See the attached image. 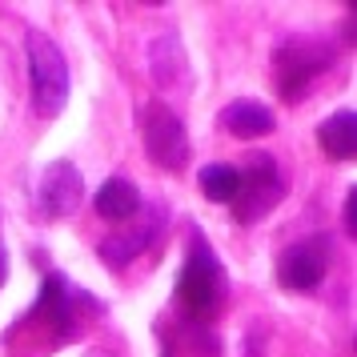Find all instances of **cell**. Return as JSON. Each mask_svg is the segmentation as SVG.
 Returning a JSON list of instances; mask_svg holds the SVG:
<instances>
[{
    "label": "cell",
    "instance_id": "obj_13",
    "mask_svg": "<svg viewBox=\"0 0 357 357\" xmlns=\"http://www.w3.org/2000/svg\"><path fill=\"white\" fill-rule=\"evenodd\" d=\"M321 149L333 161H354L357 153V113L354 109H337L333 116H325L321 129H317Z\"/></svg>",
    "mask_w": 357,
    "mask_h": 357
},
{
    "label": "cell",
    "instance_id": "obj_16",
    "mask_svg": "<svg viewBox=\"0 0 357 357\" xmlns=\"http://www.w3.org/2000/svg\"><path fill=\"white\" fill-rule=\"evenodd\" d=\"M4 281H8V249L0 241V289H4Z\"/></svg>",
    "mask_w": 357,
    "mask_h": 357
},
{
    "label": "cell",
    "instance_id": "obj_3",
    "mask_svg": "<svg viewBox=\"0 0 357 357\" xmlns=\"http://www.w3.org/2000/svg\"><path fill=\"white\" fill-rule=\"evenodd\" d=\"M24 52H29V77H33V105L40 116H56L68 105V61L52 45V36L40 29L24 33Z\"/></svg>",
    "mask_w": 357,
    "mask_h": 357
},
{
    "label": "cell",
    "instance_id": "obj_14",
    "mask_svg": "<svg viewBox=\"0 0 357 357\" xmlns=\"http://www.w3.org/2000/svg\"><path fill=\"white\" fill-rule=\"evenodd\" d=\"M241 189V169L229 161H213L201 169V193L217 205H233V197Z\"/></svg>",
    "mask_w": 357,
    "mask_h": 357
},
{
    "label": "cell",
    "instance_id": "obj_11",
    "mask_svg": "<svg viewBox=\"0 0 357 357\" xmlns=\"http://www.w3.org/2000/svg\"><path fill=\"white\" fill-rule=\"evenodd\" d=\"M277 116L269 105H261V100H233V105H225V113H221V129L233 132L237 141H249V137H265V132H273Z\"/></svg>",
    "mask_w": 357,
    "mask_h": 357
},
{
    "label": "cell",
    "instance_id": "obj_1",
    "mask_svg": "<svg viewBox=\"0 0 357 357\" xmlns=\"http://www.w3.org/2000/svg\"><path fill=\"white\" fill-rule=\"evenodd\" d=\"M225 289L229 281L217 253H213V245L201 237V229H193L189 249H185V265H181V277H177L181 313L193 325H209L221 313V305H225Z\"/></svg>",
    "mask_w": 357,
    "mask_h": 357
},
{
    "label": "cell",
    "instance_id": "obj_10",
    "mask_svg": "<svg viewBox=\"0 0 357 357\" xmlns=\"http://www.w3.org/2000/svg\"><path fill=\"white\" fill-rule=\"evenodd\" d=\"M149 68H153V81L165 93H177V89H189L193 84V65L181 49L177 36H157L153 49H149Z\"/></svg>",
    "mask_w": 357,
    "mask_h": 357
},
{
    "label": "cell",
    "instance_id": "obj_7",
    "mask_svg": "<svg viewBox=\"0 0 357 357\" xmlns=\"http://www.w3.org/2000/svg\"><path fill=\"white\" fill-rule=\"evenodd\" d=\"M165 205H157V209H149L145 217L137 213V225H129V229H116V233H109L105 241L97 245V253H100V261L109 265V269H125L129 261H137L141 253H145L149 245L161 237V229H165Z\"/></svg>",
    "mask_w": 357,
    "mask_h": 357
},
{
    "label": "cell",
    "instance_id": "obj_5",
    "mask_svg": "<svg viewBox=\"0 0 357 357\" xmlns=\"http://www.w3.org/2000/svg\"><path fill=\"white\" fill-rule=\"evenodd\" d=\"M333 65V49L321 40H309V36H289L281 40L273 52V73H277V93L285 100H301L305 89L325 68Z\"/></svg>",
    "mask_w": 357,
    "mask_h": 357
},
{
    "label": "cell",
    "instance_id": "obj_6",
    "mask_svg": "<svg viewBox=\"0 0 357 357\" xmlns=\"http://www.w3.org/2000/svg\"><path fill=\"white\" fill-rule=\"evenodd\" d=\"M145 153L153 165H161L165 173H181L185 165H189V132L181 125V116L161 105V100H153L145 113Z\"/></svg>",
    "mask_w": 357,
    "mask_h": 357
},
{
    "label": "cell",
    "instance_id": "obj_9",
    "mask_svg": "<svg viewBox=\"0 0 357 357\" xmlns=\"http://www.w3.org/2000/svg\"><path fill=\"white\" fill-rule=\"evenodd\" d=\"M325 261H329L325 241H317V237L297 241L277 257V281H281L285 289H293V293L317 289V285L325 281Z\"/></svg>",
    "mask_w": 357,
    "mask_h": 357
},
{
    "label": "cell",
    "instance_id": "obj_8",
    "mask_svg": "<svg viewBox=\"0 0 357 357\" xmlns=\"http://www.w3.org/2000/svg\"><path fill=\"white\" fill-rule=\"evenodd\" d=\"M36 201H40V213L61 221V217H73L84 201V177L77 173V165L68 161H52L45 173H40V185H36Z\"/></svg>",
    "mask_w": 357,
    "mask_h": 357
},
{
    "label": "cell",
    "instance_id": "obj_12",
    "mask_svg": "<svg viewBox=\"0 0 357 357\" xmlns=\"http://www.w3.org/2000/svg\"><path fill=\"white\" fill-rule=\"evenodd\" d=\"M93 209L105 217V221H132L141 213V189L125 177H109L93 193Z\"/></svg>",
    "mask_w": 357,
    "mask_h": 357
},
{
    "label": "cell",
    "instance_id": "obj_4",
    "mask_svg": "<svg viewBox=\"0 0 357 357\" xmlns=\"http://www.w3.org/2000/svg\"><path fill=\"white\" fill-rule=\"evenodd\" d=\"M285 189H289V181L281 173L277 157L253 153L249 165L241 169V189L233 197V217H237V225H257V221H265V217L285 201Z\"/></svg>",
    "mask_w": 357,
    "mask_h": 357
},
{
    "label": "cell",
    "instance_id": "obj_2",
    "mask_svg": "<svg viewBox=\"0 0 357 357\" xmlns=\"http://www.w3.org/2000/svg\"><path fill=\"white\" fill-rule=\"evenodd\" d=\"M89 313H100V301L93 293L77 289L68 277L61 273H49L45 285H40V297L36 305L29 309V317L17 325V329H45L49 333V345H68V341L81 333V321Z\"/></svg>",
    "mask_w": 357,
    "mask_h": 357
},
{
    "label": "cell",
    "instance_id": "obj_15",
    "mask_svg": "<svg viewBox=\"0 0 357 357\" xmlns=\"http://www.w3.org/2000/svg\"><path fill=\"white\" fill-rule=\"evenodd\" d=\"M341 217H345V233L357 237V189L354 185H349V193H345V213H341Z\"/></svg>",
    "mask_w": 357,
    "mask_h": 357
}]
</instances>
